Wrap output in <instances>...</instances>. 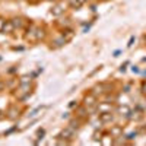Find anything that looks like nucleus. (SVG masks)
Masks as SVG:
<instances>
[{"mask_svg":"<svg viewBox=\"0 0 146 146\" xmlns=\"http://www.w3.org/2000/svg\"><path fill=\"white\" fill-rule=\"evenodd\" d=\"M130 111H131V110H130L127 105H121V107H118V113H120L121 115H124V117H129Z\"/></svg>","mask_w":146,"mask_h":146,"instance_id":"nucleus-2","label":"nucleus"},{"mask_svg":"<svg viewBox=\"0 0 146 146\" xmlns=\"http://www.w3.org/2000/svg\"><path fill=\"white\" fill-rule=\"evenodd\" d=\"M72 136H73V129L69 127V129L63 130V131H62V135H60L58 137H62V139H72Z\"/></svg>","mask_w":146,"mask_h":146,"instance_id":"nucleus-1","label":"nucleus"},{"mask_svg":"<svg viewBox=\"0 0 146 146\" xmlns=\"http://www.w3.org/2000/svg\"><path fill=\"white\" fill-rule=\"evenodd\" d=\"M111 120H113L111 113H102L101 114V121H102V123H107V121H111Z\"/></svg>","mask_w":146,"mask_h":146,"instance_id":"nucleus-4","label":"nucleus"},{"mask_svg":"<svg viewBox=\"0 0 146 146\" xmlns=\"http://www.w3.org/2000/svg\"><path fill=\"white\" fill-rule=\"evenodd\" d=\"M135 137H136V133H130L127 139H130V140H131V139H135Z\"/></svg>","mask_w":146,"mask_h":146,"instance_id":"nucleus-10","label":"nucleus"},{"mask_svg":"<svg viewBox=\"0 0 146 146\" xmlns=\"http://www.w3.org/2000/svg\"><path fill=\"white\" fill-rule=\"evenodd\" d=\"M111 133H113V136H115V137H120V135L123 133V129H121L120 126H115V127H113Z\"/></svg>","mask_w":146,"mask_h":146,"instance_id":"nucleus-5","label":"nucleus"},{"mask_svg":"<svg viewBox=\"0 0 146 146\" xmlns=\"http://www.w3.org/2000/svg\"><path fill=\"white\" fill-rule=\"evenodd\" d=\"M0 89H3V83L2 82H0Z\"/></svg>","mask_w":146,"mask_h":146,"instance_id":"nucleus-11","label":"nucleus"},{"mask_svg":"<svg viewBox=\"0 0 146 146\" xmlns=\"http://www.w3.org/2000/svg\"><path fill=\"white\" fill-rule=\"evenodd\" d=\"M5 23H6V21H3V19H0V32L3 31V27H5Z\"/></svg>","mask_w":146,"mask_h":146,"instance_id":"nucleus-8","label":"nucleus"},{"mask_svg":"<svg viewBox=\"0 0 146 146\" xmlns=\"http://www.w3.org/2000/svg\"><path fill=\"white\" fill-rule=\"evenodd\" d=\"M92 104H95V96H94V95L86 96V98H85V105H86V107H91Z\"/></svg>","mask_w":146,"mask_h":146,"instance_id":"nucleus-6","label":"nucleus"},{"mask_svg":"<svg viewBox=\"0 0 146 146\" xmlns=\"http://www.w3.org/2000/svg\"><path fill=\"white\" fill-rule=\"evenodd\" d=\"M12 23H13L15 28H22V25H23V23H22V19H18V18H15L13 21H12Z\"/></svg>","mask_w":146,"mask_h":146,"instance_id":"nucleus-7","label":"nucleus"},{"mask_svg":"<svg viewBox=\"0 0 146 146\" xmlns=\"http://www.w3.org/2000/svg\"><path fill=\"white\" fill-rule=\"evenodd\" d=\"M13 29H15L13 23H12V21H9V22H6V23H5V27H3V31H2V32H5V34H9V32H12Z\"/></svg>","mask_w":146,"mask_h":146,"instance_id":"nucleus-3","label":"nucleus"},{"mask_svg":"<svg viewBox=\"0 0 146 146\" xmlns=\"http://www.w3.org/2000/svg\"><path fill=\"white\" fill-rule=\"evenodd\" d=\"M142 92L146 95V82H143V83H142Z\"/></svg>","mask_w":146,"mask_h":146,"instance_id":"nucleus-9","label":"nucleus"}]
</instances>
